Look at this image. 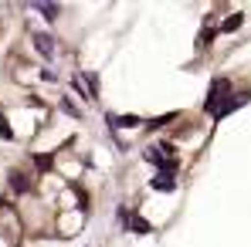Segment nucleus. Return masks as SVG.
Here are the masks:
<instances>
[{
  "label": "nucleus",
  "instance_id": "1",
  "mask_svg": "<svg viewBox=\"0 0 251 247\" xmlns=\"http://www.w3.org/2000/svg\"><path fill=\"white\" fill-rule=\"evenodd\" d=\"M34 44H38V51H41L44 58H51V54H54V41H51L48 34H34Z\"/></svg>",
  "mask_w": 251,
  "mask_h": 247
},
{
  "label": "nucleus",
  "instance_id": "2",
  "mask_svg": "<svg viewBox=\"0 0 251 247\" xmlns=\"http://www.w3.org/2000/svg\"><path fill=\"white\" fill-rule=\"evenodd\" d=\"M38 10H41L48 21H54V17L61 14V7H58V3H38Z\"/></svg>",
  "mask_w": 251,
  "mask_h": 247
},
{
  "label": "nucleus",
  "instance_id": "3",
  "mask_svg": "<svg viewBox=\"0 0 251 247\" xmlns=\"http://www.w3.org/2000/svg\"><path fill=\"white\" fill-rule=\"evenodd\" d=\"M153 186H156V190H173V176H170V173H160V176L153 180Z\"/></svg>",
  "mask_w": 251,
  "mask_h": 247
}]
</instances>
